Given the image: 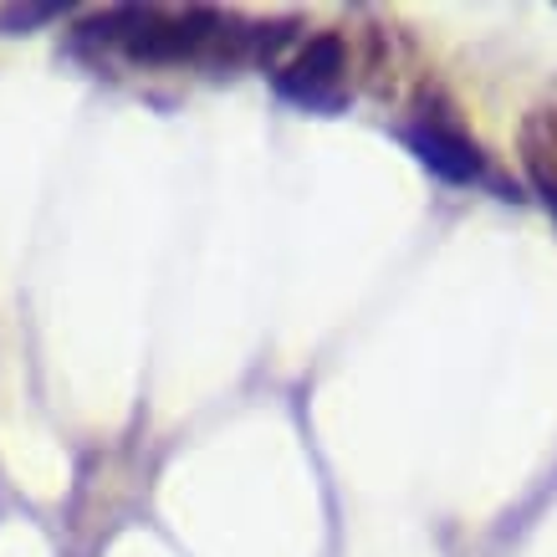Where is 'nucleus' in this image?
Listing matches in <instances>:
<instances>
[{
	"label": "nucleus",
	"instance_id": "nucleus-4",
	"mask_svg": "<svg viewBox=\"0 0 557 557\" xmlns=\"http://www.w3.org/2000/svg\"><path fill=\"white\" fill-rule=\"evenodd\" d=\"M542 200H547V210L557 215V185H542Z\"/></svg>",
	"mask_w": 557,
	"mask_h": 557
},
{
	"label": "nucleus",
	"instance_id": "nucleus-3",
	"mask_svg": "<svg viewBox=\"0 0 557 557\" xmlns=\"http://www.w3.org/2000/svg\"><path fill=\"white\" fill-rule=\"evenodd\" d=\"M57 16V5H21V11H5L0 26H36V21H51Z\"/></svg>",
	"mask_w": 557,
	"mask_h": 557
},
{
	"label": "nucleus",
	"instance_id": "nucleus-1",
	"mask_svg": "<svg viewBox=\"0 0 557 557\" xmlns=\"http://www.w3.org/2000/svg\"><path fill=\"white\" fill-rule=\"evenodd\" d=\"M338 72H343V41L338 36H318L287 72H276V92L302 108H333L338 102Z\"/></svg>",
	"mask_w": 557,
	"mask_h": 557
},
{
	"label": "nucleus",
	"instance_id": "nucleus-2",
	"mask_svg": "<svg viewBox=\"0 0 557 557\" xmlns=\"http://www.w3.org/2000/svg\"><path fill=\"white\" fill-rule=\"evenodd\" d=\"M405 144L420 153V159L440 174V180H450V185H471V180H481V153H475L460 134L440 128V123H430V119H424V123H409V128H405Z\"/></svg>",
	"mask_w": 557,
	"mask_h": 557
}]
</instances>
